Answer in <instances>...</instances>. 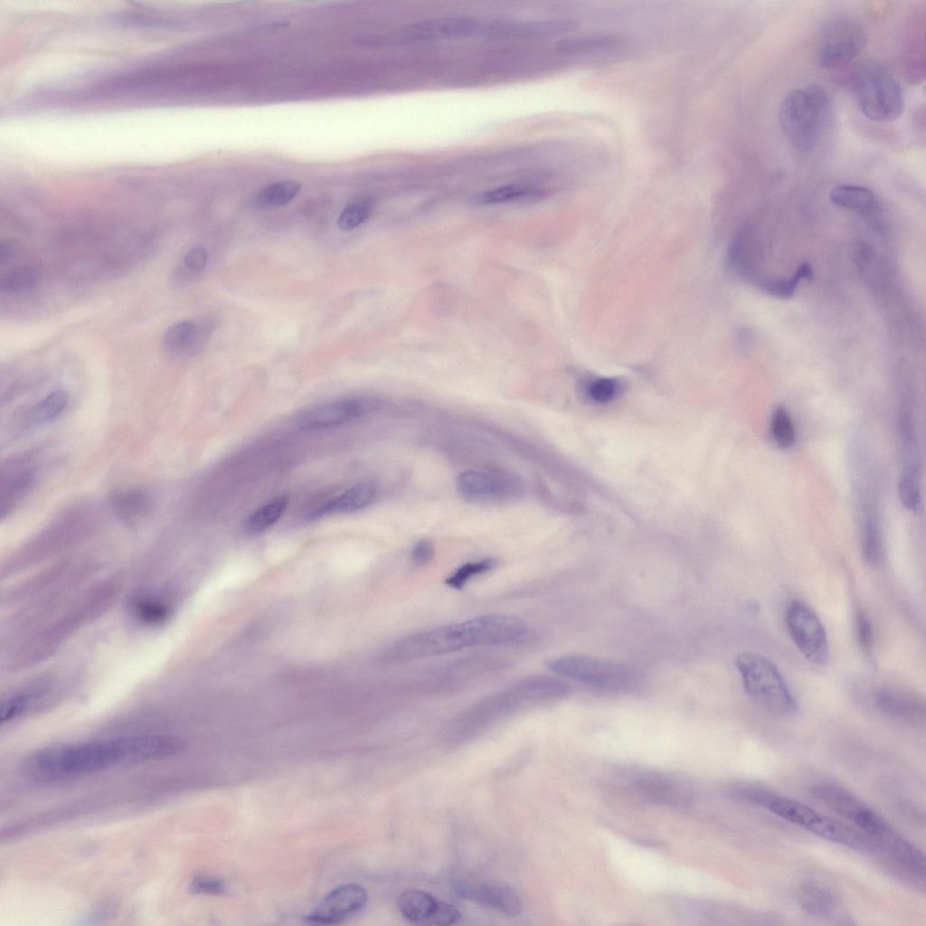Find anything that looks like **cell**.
I'll return each mask as SVG.
<instances>
[{
	"instance_id": "cell-1",
	"label": "cell",
	"mask_w": 926,
	"mask_h": 926,
	"mask_svg": "<svg viewBox=\"0 0 926 926\" xmlns=\"http://www.w3.org/2000/svg\"><path fill=\"white\" fill-rule=\"evenodd\" d=\"M182 747L179 739L163 734L63 744L31 753L24 759L20 769L29 780L56 781L164 760L179 752Z\"/></svg>"
},
{
	"instance_id": "cell-2",
	"label": "cell",
	"mask_w": 926,
	"mask_h": 926,
	"mask_svg": "<svg viewBox=\"0 0 926 926\" xmlns=\"http://www.w3.org/2000/svg\"><path fill=\"white\" fill-rule=\"evenodd\" d=\"M526 631V624L517 617L483 615L405 637L390 647L387 657L392 660H412L468 647L506 645L522 639Z\"/></svg>"
},
{
	"instance_id": "cell-3",
	"label": "cell",
	"mask_w": 926,
	"mask_h": 926,
	"mask_svg": "<svg viewBox=\"0 0 926 926\" xmlns=\"http://www.w3.org/2000/svg\"><path fill=\"white\" fill-rule=\"evenodd\" d=\"M831 110V102L826 90L818 84L794 90L780 102L779 122L780 128L798 152L814 151L819 144Z\"/></svg>"
},
{
	"instance_id": "cell-4",
	"label": "cell",
	"mask_w": 926,
	"mask_h": 926,
	"mask_svg": "<svg viewBox=\"0 0 926 926\" xmlns=\"http://www.w3.org/2000/svg\"><path fill=\"white\" fill-rule=\"evenodd\" d=\"M853 90L863 114L875 122L897 119L904 106L900 82L891 70L875 60L858 62L851 77Z\"/></svg>"
},
{
	"instance_id": "cell-5",
	"label": "cell",
	"mask_w": 926,
	"mask_h": 926,
	"mask_svg": "<svg viewBox=\"0 0 926 926\" xmlns=\"http://www.w3.org/2000/svg\"><path fill=\"white\" fill-rule=\"evenodd\" d=\"M748 696L762 709L778 715H789L798 704L777 666L766 657L743 652L735 659Z\"/></svg>"
},
{
	"instance_id": "cell-6",
	"label": "cell",
	"mask_w": 926,
	"mask_h": 926,
	"mask_svg": "<svg viewBox=\"0 0 926 926\" xmlns=\"http://www.w3.org/2000/svg\"><path fill=\"white\" fill-rule=\"evenodd\" d=\"M547 666L559 676L603 691H628L638 682V674L631 666L593 657H559L550 660Z\"/></svg>"
},
{
	"instance_id": "cell-7",
	"label": "cell",
	"mask_w": 926,
	"mask_h": 926,
	"mask_svg": "<svg viewBox=\"0 0 926 926\" xmlns=\"http://www.w3.org/2000/svg\"><path fill=\"white\" fill-rule=\"evenodd\" d=\"M506 20H482L466 16H441L403 26L395 35L402 42H427L479 36L508 37Z\"/></svg>"
},
{
	"instance_id": "cell-8",
	"label": "cell",
	"mask_w": 926,
	"mask_h": 926,
	"mask_svg": "<svg viewBox=\"0 0 926 926\" xmlns=\"http://www.w3.org/2000/svg\"><path fill=\"white\" fill-rule=\"evenodd\" d=\"M865 43L860 23L845 15L831 17L822 29L820 62L828 68L842 66L858 56Z\"/></svg>"
},
{
	"instance_id": "cell-9",
	"label": "cell",
	"mask_w": 926,
	"mask_h": 926,
	"mask_svg": "<svg viewBox=\"0 0 926 926\" xmlns=\"http://www.w3.org/2000/svg\"><path fill=\"white\" fill-rule=\"evenodd\" d=\"M785 621L790 638L805 658L816 665L826 664L828 641L817 614L804 602L795 600L788 605Z\"/></svg>"
},
{
	"instance_id": "cell-10",
	"label": "cell",
	"mask_w": 926,
	"mask_h": 926,
	"mask_svg": "<svg viewBox=\"0 0 926 926\" xmlns=\"http://www.w3.org/2000/svg\"><path fill=\"white\" fill-rule=\"evenodd\" d=\"M456 489L464 500L478 504L514 500L524 492L522 482L513 475L483 469L462 472L457 477Z\"/></svg>"
},
{
	"instance_id": "cell-11",
	"label": "cell",
	"mask_w": 926,
	"mask_h": 926,
	"mask_svg": "<svg viewBox=\"0 0 926 926\" xmlns=\"http://www.w3.org/2000/svg\"><path fill=\"white\" fill-rule=\"evenodd\" d=\"M380 406L372 397L344 398L307 408L298 414L297 423L307 430L332 428L371 414Z\"/></svg>"
},
{
	"instance_id": "cell-12",
	"label": "cell",
	"mask_w": 926,
	"mask_h": 926,
	"mask_svg": "<svg viewBox=\"0 0 926 926\" xmlns=\"http://www.w3.org/2000/svg\"><path fill=\"white\" fill-rule=\"evenodd\" d=\"M366 902L367 893L362 885L343 884L326 894L305 920L317 925L341 923L361 912Z\"/></svg>"
},
{
	"instance_id": "cell-13",
	"label": "cell",
	"mask_w": 926,
	"mask_h": 926,
	"mask_svg": "<svg viewBox=\"0 0 926 926\" xmlns=\"http://www.w3.org/2000/svg\"><path fill=\"white\" fill-rule=\"evenodd\" d=\"M873 703L875 709L889 720L911 726L924 722V700L912 691L882 686L874 691Z\"/></svg>"
},
{
	"instance_id": "cell-14",
	"label": "cell",
	"mask_w": 926,
	"mask_h": 926,
	"mask_svg": "<svg viewBox=\"0 0 926 926\" xmlns=\"http://www.w3.org/2000/svg\"><path fill=\"white\" fill-rule=\"evenodd\" d=\"M630 782L641 795L660 805L684 808L693 800L688 787L663 774L638 771L631 775Z\"/></svg>"
},
{
	"instance_id": "cell-15",
	"label": "cell",
	"mask_w": 926,
	"mask_h": 926,
	"mask_svg": "<svg viewBox=\"0 0 926 926\" xmlns=\"http://www.w3.org/2000/svg\"><path fill=\"white\" fill-rule=\"evenodd\" d=\"M739 795L744 799L760 805L780 817L806 829L819 815L808 806L793 798L753 788H742L740 789Z\"/></svg>"
},
{
	"instance_id": "cell-16",
	"label": "cell",
	"mask_w": 926,
	"mask_h": 926,
	"mask_svg": "<svg viewBox=\"0 0 926 926\" xmlns=\"http://www.w3.org/2000/svg\"><path fill=\"white\" fill-rule=\"evenodd\" d=\"M458 891L465 898L510 916L522 912L523 904L519 895L505 884L466 882L459 884Z\"/></svg>"
},
{
	"instance_id": "cell-17",
	"label": "cell",
	"mask_w": 926,
	"mask_h": 926,
	"mask_svg": "<svg viewBox=\"0 0 926 926\" xmlns=\"http://www.w3.org/2000/svg\"><path fill=\"white\" fill-rule=\"evenodd\" d=\"M815 835L859 852H873L876 846L869 836L861 831L820 814L807 828Z\"/></svg>"
},
{
	"instance_id": "cell-18",
	"label": "cell",
	"mask_w": 926,
	"mask_h": 926,
	"mask_svg": "<svg viewBox=\"0 0 926 926\" xmlns=\"http://www.w3.org/2000/svg\"><path fill=\"white\" fill-rule=\"evenodd\" d=\"M861 507L862 553L865 562L874 568L883 561V546L876 506L870 498L863 500Z\"/></svg>"
},
{
	"instance_id": "cell-19",
	"label": "cell",
	"mask_w": 926,
	"mask_h": 926,
	"mask_svg": "<svg viewBox=\"0 0 926 926\" xmlns=\"http://www.w3.org/2000/svg\"><path fill=\"white\" fill-rule=\"evenodd\" d=\"M376 488L370 483H359L310 514L316 519L330 514L354 513L370 506L376 497Z\"/></svg>"
},
{
	"instance_id": "cell-20",
	"label": "cell",
	"mask_w": 926,
	"mask_h": 926,
	"mask_svg": "<svg viewBox=\"0 0 926 926\" xmlns=\"http://www.w3.org/2000/svg\"><path fill=\"white\" fill-rule=\"evenodd\" d=\"M439 900L430 893L419 890L408 889L398 898V909L401 914L414 924L431 925Z\"/></svg>"
},
{
	"instance_id": "cell-21",
	"label": "cell",
	"mask_w": 926,
	"mask_h": 926,
	"mask_svg": "<svg viewBox=\"0 0 926 926\" xmlns=\"http://www.w3.org/2000/svg\"><path fill=\"white\" fill-rule=\"evenodd\" d=\"M812 793L817 800L850 821L864 806V803L849 791L833 784L817 785L813 788Z\"/></svg>"
},
{
	"instance_id": "cell-22",
	"label": "cell",
	"mask_w": 926,
	"mask_h": 926,
	"mask_svg": "<svg viewBox=\"0 0 926 926\" xmlns=\"http://www.w3.org/2000/svg\"><path fill=\"white\" fill-rule=\"evenodd\" d=\"M34 477L27 469H14L2 477L0 489V514L2 518L20 503L33 486Z\"/></svg>"
},
{
	"instance_id": "cell-23",
	"label": "cell",
	"mask_w": 926,
	"mask_h": 926,
	"mask_svg": "<svg viewBox=\"0 0 926 926\" xmlns=\"http://www.w3.org/2000/svg\"><path fill=\"white\" fill-rule=\"evenodd\" d=\"M795 898L802 911L816 917L830 915L837 907L836 897L829 890L816 884L800 886Z\"/></svg>"
},
{
	"instance_id": "cell-24",
	"label": "cell",
	"mask_w": 926,
	"mask_h": 926,
	"mask_svg": "<svg viewBox=\"0 0 926 926\" xmlns=\"http://www.w3.org/2000/svg\"><path fill=\"white\" fill-rule=\"evenodd\" d=\"M833 204L859 213H870L876 206V198L872 190L855 184H841L834 187L829 194Z\"/></svg>"
},
{
	"instance_id": "cell-25",
	"label": "cell",
	"mask_w": 926,
	"mask_h": 926,
	"mask_svg": "<svg viewBox=\"0 0 926 926\" xmlns=\"http://www.w3.org/2000/svg\"><path fill=\"white\" fill-rule=\"evenodd\" d=\"M109 504L113 513L128 523L142 518L150 506L146 494L137 489L115 492L110 496Z\"/></svg>"
},
{
	"instance_id": "cell-26",
	"label": "cell",
	"mask_w": 926,
	"mask_h": 926,
	"mask_svg": "<svg viewBox=\"0 0 926 926\" xmlns=\"http://www.w3.org/2000/svg\"><path fill=\"white\" fill-rule=\"evenodd\" d=\"M300 190L301 184L294 180L275 182L258 191L251 203L257 208L280 207L291 202Z\"/></svg>"
},
{
	"instance_id": "cell-27",
	"label": "cell",
	"mask_w": 926,
	"mask_h": 926,
	"mask_svg": "<svg viewBox=\"0 0 926 926\" xmlns=\"http://www.w3.org/2000/svg\"><path fill=\"white\" fill-rule=\"evenodd\" d=\"M543 192L525 185L507 184L487 190L476 195L473 202L479 205H494L527 198H540Z\"/></svg>"
},
{
	"instance_id": "cell-28",
	"label": "cell",
	"mask_w": 926,
	"mask_h": 926,
	"mask_svg": "<svg viewBox=\"0 0 926 926\" xmlns=\"http://www.w3.org/2000/svg\"><path fill=\"white\" fill-rule=\"evenodd\" d=\"M197 326L191 320H183L172 325L163 335L165 350L174 356H178L194 345L197 339Z\"/></svg>"
},
{
	"instance_id": "cell-29",
	"label": "cell",
	"mask_w": 926,
	"mask_h": 926,
	"mask_svg": "<svg viewBox=\"0 0 926 926\" xmlns=\"http://www.w3.org/2000/svg\"><path fill=\"white\" fill-rule=\"evenodd\" d=\"M288 505L285 496H279L253 511L244 522L249 534H260L272 526L283 515Z\"/></svg>"
},
{
	"instance_id": "cell-30",
	"label": "cell",
	"mask_w": 926,
	"mask_h": 926,
	"mask_svg": "<svg viewBox=\"0 0 926 926\" xmlns=\"http://www.w3.org/2000/svg\"><path fill=\"white\" fill-rule=\"evenodd\" d=\"M812 269L808 263H802L796 273L788 279L758 278L753 283L763 292L773 297L787 299L792 297L802 279H810Z\"/></svg>"
},
{
	"instance_id": "cell-31",
	"label": "cell",
	"mask_w": 926,
	"mask_h": 926,
	"mask_svg": "<svg viewBox=\"0 0 926 926\" xmlns=\"http://www.w3.org/2000/svg\"><path fill=\"white\" fill-rule=\"evenodd\" d=\"M900 499L908 510L914 513L922 506L919 467H903L898 485Z\"/></svg>"
},
{
	"instance_id": "cell-32",
	"label": "cell",
	"mask_w": 926,
	"mask_h": 926,
	"mask_svg": "<svg viewBox=\"0 0 926 926\" xmlns=\"http://www.w3.org/2000/svg\"><path fill=\"white\" fill-rule=\"evenodd\" d=\"M70 396L62 390H57L41 400L35 404L30 420L33 424L41 425L56 420L69 404Z\"/></svg>"
},
{
	"instance_id": "cell-33",
	"label": "cell",
	"mask_w": 926,
	"mask_h": 926,
	"mask_svg": "<svg viewBox=\"0 0 926 926\" xmlns=\"http://www.w3.org/2000/svg\"><path fill=\"white\" fill-rule=\"evenodd\" d=\"M374 207V201L369 196L352 198L341 212L337 226L343 231L353 230L366 222Z\"/></svg>"
},
{
	"instance_id": "cell-34",
	"label": "cell",
	"mask_w": 926,
	"mask_h": 926,
	"mask_svg": "<svg viewBox=\"0 0 926 926\" xmlns=\"http://www.w3.org/2000/svg\"><path fill=\"white\" fill-rule=\"evenodd\" d=\"M39 279L40 270L37 267L23 266L2 274L0 288L7 292L25 290L35 286Z\"/></svg>"
},
{
	"instance_id": "cell-35",
	"label": "cell",
	"mask_w": 926,
	"mask_h": 926,
	"mask_svg": "<svg viewBox=\"0 0 926 926\" xmlns=\"http://www.w3.org/2000/svg\"><path fill=\"white\" fill-rule=\"evenodd\" d=\"M770 431L773 439L781 449L791 448L796 440V430L790 414L780 406L775 409L770 420Z\"/></svg>"
},
{
	"instance_id": "cell-36",
	"label": "cell",
	"mask_w": 926,
	"mask_h": 926,
	"mask_svg": "<svg viewBox=\"0 0 926 926\" xmlns=\"http://www.w3.org/2000/svg\"><path fill=\"white\" fill-rule=\"evenodd\" d=\"M496 564V560L493 558L467 562L450 574L445 582L453 589L461 590L469 580L493 570Z\"/></svg>"
},
{
	"instance_id": "cell-37",
	"label": "cell",
	"mask_w": 926,
	"mask_h": 926,
	"mask_svg": "<svg viewBox=\"0 0 926 926\" xmlns=\"http://www.w3.org/2000/svg\"><path fill=\"white\" fill-rule=\"evenodd\" d=\"M133 612L142 622L156 625L165 622L169 618L171 610L161 601L139 599L133 604Z\"/></svg>"
},
{
	"instance_id": "cell-38",
	"label": "cell",
	"mask_w": 926,
	"mask_h": 926,
	"mask_svg": "<svg viewBox=\"0 0 926 926\" xmlns=\"http://www.w3.org/2000/svg\"><path fill=\"white\" fill-rule=\"evenodd\" d=\"M619 40L608 35H591L566 40L560 43V49L572 52H590L616 45Z\"/></svg>"
},
{
	"instance_id": "cell-39",
	"label": "cell",
	"mask_w": 926,
	"mask_h": 926,
	"mask_svg": "<svg viewBox=\"0 0 926 926\" xmlns=\"http://www.w3.org/2000/svg\"><path fill=\"white\" fill-rule=\"evenodd\" d=\"M855 627L860 648L865 656L872 657L874 645L873 627L868 616L864 611L858 610L856 612Z\"/></svg>"
},
{
	"instance_id": "cell-40",
	"label": "cell",
	"mask_w": 926,
	"mask_h": 926,
	"mask_svg": "<svg viewBox=\"0 0 926 926\" xmlns=\"http://www.w3.org/2000/svg\"><path fill=\"white\" fill-rule=\"evenodd\" d=\"M619 392V383L610 378H600L592 381L588 387L589 396L597 402L611 401Z\"/></svg>"
},
{
	"instance_id": "cell-41",
	"label": "cell",
	"mask_w": 926,
	"mask_h": 926,
	"mask_svg": "<svg viewBox=\"0 0 926 926\" xmlns=\"http://www.w3.org/2000/svg\"><path fill=\"white\" fill-rule=\"evenodd\" d=\"M460 917V912L455 906L446 902L439 901L431 925H452L457 923Z\"/></svg>"
},
{
	"instance_id": "cell-42",
	"label": "cell",
	"mask_w": 926,
	"mask_h": 926,
	"mask_svg": "<svg viewBox=\"0 0 926 926\" xmlns=\"http://www.w3.org/2000/svg\"><path fill=\"white\" fill-rule=\"evenodd\" d=\"M191 890L196 893L219 895L225 891V886L219 879L199 876L192 882Z\"/></svg>"
},
{
	"instance_id": "cell-43",
	"label": "cell",
	"mask_w": 926,
	"mask_h": 926,
	"mask_svg": "<svg viewBox=\"0 0 926 926\" xmlns=\"http://www.w3.org/2000/svg\"><path fill=\"white\" fill-rule=\"evenodd\" d=\"M434 553L433 544L426 539L415 543L411 550L412 561L419 565L429 563L433 559Z\"/></svg>"
},
{
	"instance_id": "cell-44",
	"label": "cell",
	"mask_w": 926,
	"mask_h": 926,
	"mask_svg": "<svg viewBox=\"0 0 926 926\" xmlns=\"http://www.w3.org/2000/svg\"><path fill=\"white\" fill-rule=\"evenodd\" d=\"M207 262L208 252L203 247H194L184 257V264L193 271L203 270Z\"/></svg>"
},
{
	"instance_id": "cell-45",
	"label": "cell",
	"mask_w": 926,
	"mask_h": 926,
	"mask_svg": "<svg viewBox=\"0 0 926 926\" xmlns=\"http://www.w3.org/2000/svg\"><path fill=\"white\" fill-rule=\"evenodd\" d=\"M15 247L10 241H2L0 245V260H4L12 257L14 253Z\"/></svg>"
}]
</instances>
